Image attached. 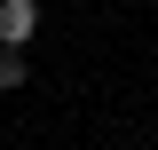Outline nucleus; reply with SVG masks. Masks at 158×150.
<instances>
[{
  "instance_id": "f03ea898",
  "label": "nucleus",
  "mask_w": 158,
  "mask_h": 150,
  "mask_svg": "<svg viewBox=\"0 0 158 150\" xmlns=\"http://www.w3.org/2000/svg\"><path fill=\"white\" fill-rule=\"evenodd\" d=\"M32 79V63H24V48H0V87H24Z\"/></svg>"
},
{
  "instance_id": "f257e3e1",
  "label": "nucleus",
  "mask_w": 158,
  "mask_h": 150,
  "mask_svg": "<svg viewBox=\"0 0 158 150\" xmlns=\"http://www.w3.org/2000/svg\"><path fill=\"white\" fill-rule=\"evenodd\" d=\"M40 32V0H0V48H32Z\"/></svg>"
}]
</instances>
